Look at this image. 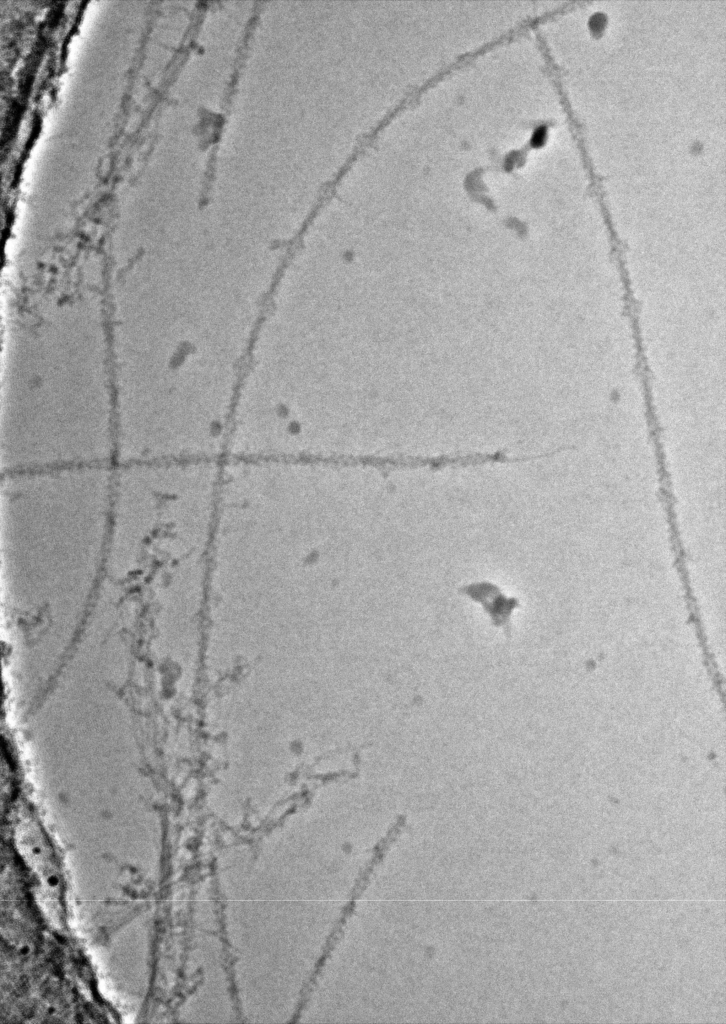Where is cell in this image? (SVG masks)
Listing matches in <instances>:
<instances>
[{"instance_id":"obj_1","label":"cell","mask_w":726,"mask_h":1024,"mask_svg":"<svg viewBox=\"0 0 726 1024\" xmlns=\"http://www.w3.org/2000/svg\"><path fill=\"white\" fill-rule=\"evenodd\" d=\"M113 472L103 465L3 473L2 579L102 581Z\"/></svg>"},{"instance_id":"obj_2","label":"cell","mask_w":726,"mask_h":1024,"mask_svg":"<svg viewBox=\"0 0 726 1024\" xmlns=\"http://www.w3.org/2000/svg\"><path fill=\"white\" fill-rule=\"evenodd\" d=\"M459 593L475 603L489 615L491 623L510 634V616L517 606V600L506 597L500 588L488 581L465 584L458 589Z\"/></svg>"}]
</instances>
